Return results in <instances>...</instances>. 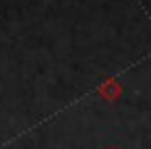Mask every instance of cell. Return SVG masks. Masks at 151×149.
Masks as SVG:
<instances>
[{
  "label": "cell",
  "instance_id": "6da1fadb",
  "mask_svg": "<svg viewBox=\"0 0 151 149\" xmlns=\"http://www.w3.org/2000/svg\"><path fill=\"white\" fill-rule=\"evenodd\" d=\"M122 93V87L118 85V81H114V79H110V81H106L101 87H99V95H104L106 99H110V101H114V99H118V95Z\"/></svg>",
  "mask_w": 151,
  "mask_h": 149
}]
</instances>
